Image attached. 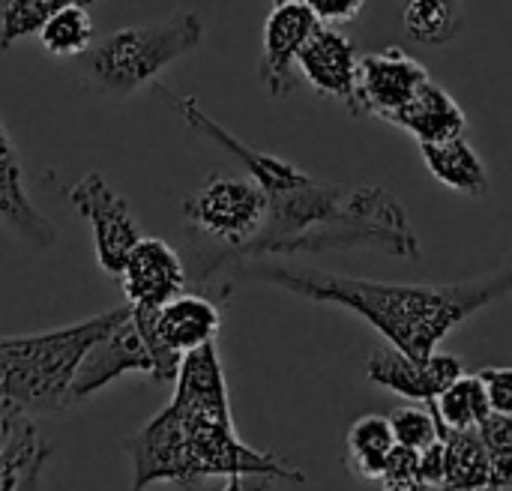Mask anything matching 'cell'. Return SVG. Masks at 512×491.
<instances>
[{
    "instance_id": "obj_18",
    "label": "cell",
    "mask_w": 512,
    "mask_h": 491,
    "mask_svg": "<svg viewBox=\"0 0 512 491\" xmlns=\"http://www.w3.org/2000/svg\"><path fill=\"white\" fill-rule=\"evenodd\" d=\"M429 408L438 426L450 432H474L492 414L483 378L468 372H462L453 384H447L441 396L429 402Z\"/></svg>"
},
{
    "instance_id": "obj_34",
    "label": "cell",
    "mask_w": 512,
    "mask_h": 491,
    "mask_svg": "<svg viewBox=\"0 0 512 491\" xmlns=\"http://www.w3.org/2000/svg\"><path fill=\"white\" fill-rule=\"evenodd\" d=\"M273 3H285V0H273Z\"/></svg>"
},
{
    "instance_id": "obj_25",
    "label": "cell",
    "mask_w": 512,
    "mask_h": 491,
    "mask_svg": "<svg viewBox=\"0 0 512 491\" xmlns=\"http://www.w3.org/2000/svg\"><path fill=\"white\" fill-rule=\"evenodd\" d=\"M390 426L396 435V444H405L417 453L429 450L441 438V426L432 414V408H399L390 414Z\"/></svg>"
},
{
    "instance_id": "obj_12",
    "label": "cell",
    "mask_w": 512,
    "mask_h": 491,
    "mask_svg": "<svg viewBox=\"0 0 512 491\" xmlns=\"http://www.w3.org/2000/svg\"><path fill=\"white\" fill-rule=\"evenodd\" d=\"M462 360L453 357V354H432L426 360H414L408 354H402L399 348L387 345V348H378L372 357H369V366H366V375L372 384L384 387V390H393L396 396H405L411 402H432L441 396V390L447 384H453L459 375H462Z\"/></svg>"
},
{
    "instance_id": "obj_23",
    "label": "cell",
    "mask_w": 512,
    "mask_h": 491,
    "mask_svg": "<svg viewBox=\"0 0 512 491\" xmlns=\"http://www.w3.org/2000/svg\"><path fill=\"white\" fill-rule=\"evenodd\" d=\"M477 435H480V441L489 453V465H492L489 491L512 489V417L489 414L477 426Z\"/></svg>"
},
{
    "instance_id": "obj_21",
    "label": "cell",
    "mask_w": 512,
    "mask_h": 491,
    "mask_svg": "<svg viewBox=\"0 0 512 491\" xmlns=\"http://www.w3.org/2000/svg\"><path fill=\"white\" fill-rule=\"evenodd\" d=\"M96 0H6L0 12V51H6L12 42L33 36L45 27L48 18L69 6H87Z\"/></svg>"
},
{
    "instance_id": "obj_8",
    "label": "cell",
    "mask_w": 512,
    "mask_h": 491,
    "mask_svg": "<svg viewBox=\"0 0 512 491\" xmlns=\"http://www.w3.org/2000/svg\"><path fill=\"white\" fill-rule=\"evenodd\" d=\"M429 81H432L429 69L414 54H408L405 48L369 51L357 63V108H354V117L369 114V117H378V120L387 123Z\"/></svg>"
},
{
    "instance_id": "obj_13",
    "label": "cell",
    "mask_w": 512,
    "mask_h": 491,
    "mask_svg": "<svg viewBox=\"0 0 512 491\" xmlns=\"http://www.w3.org/2000/svg\"><path fill=\"white\" fill-rule=\"evenodd\" d=\"M129 306L162 309L186 288V267L180 255L159 237H141L120 273Z\"/></svg>"
},
{
    "instance_id": "obj_1",
    "label": "cell",
    "mask_w": 512,
    "mask_h": 491,
    "mask_svg": "<svg viewBox=\"0 0 512 491\" xmlns=\"http://www.w3.org/2000/svg\"><path fill=\"white\" fill-rule=\"evenodd\" d=\"M126 453L132 459V491H147L156 483L192 486L207 477L306 483V474L276 453H261L240 441L216 342L183 357L174 399L126 441Z\"/></svg>"
},
{
    "instance_id": "obj_16",
    "label": "cell",
    "mask_w": 512,
    "mask_h": 491,
    "mask_svg": "<svg viewBox=\"0 0 512 491\" xmlns=\"http://www.w3.org/2000/svg\"><path fill=\"white\" fill-rule=\"evenodd\" d=\"M420 156L441 186L468 198H483L489 192V168L471 141H465V135L441 144H420Z\"/></svg>"
},
{
    "instance_id": "obj_22",
    "label": "cell",
    "mask_w": 512,
    "mask_h": 491,
    "mask_svg": "<svg viewBox=\"0 0 512 491\" xmlns=\"http://www.w3.org/2000/svg\"><path fill=\"white\" fill-rule=\"evenodd\" d=\"M36 36L48 54L78 57V54H87V48L96 36V27H93V18L84 6H69V9L57 12L54 18H48Z\"/></svg>"
},
{
    "instance_id": "obj_28",
    "label": "cell",
    "mask_w": 512,
    "mask_h": 491,
    "mask_svg": "<svg viewBox=\"0 0 512 491\" xmlns=\"http://www.w3.org/2000/svg\"><path fill=\"white\" fill-rule=\"evenodd\" d=\"M306 3L315 12V18L330 27H342V24L354 21L366 6V0H306Z\"/></svg>"
},
{
    "instance_id": "obj_10",
    "label": "cell",
    "mask_w": 512,
    "mask_h": 491,
    "mask_svg": "<svg viewBox=\"0 0 512 491\" xmlns=\"http://www.w3.org/2000/svg\"><path fill=\"white\" fill-rule=\"evenodd\" d=\"M129 372L153 375V357L132 321V309L120 324H114L102 339H96L81 357L75 381H72V402L78 405L90 399L93 393H99L102 387H108L111 381Z\"/></svg>"
},
{
    "instance_id": "obj_27",
    "label": "cell",
    "mask_w": 512,
    "mask_h": 491,
    "mask_svg": "<svg viewBox=\"0 0 512 491\" xmlns=\"http://www.w3.org/2000/svg\"><path fill=\"white\" fill-rule=\"evenodd\" d=\"M477 375L486 384L492 414L512 417V366H489V369H483Z\"/></svg>"
},
{
    "instance_id": "obj_4",
    "label": "cell",
    "mask_w": 512,
    "mask_h": 491,
    "mask_svg": "<svg viewBox=\"0 0 512 491\" xmlns=\"http://www.w3.org/2000/svg\"><path fill=\"white\" fill-rule=\"evenodd\" d=\"M126 315L129 303L69 327L0 336V405L21 414H60L75 405L72 381L81 357Z\"/></svg>"
},
{
    "instance_id": "obj_19",
    "label": "cell",
    "mask_w": 512,
    "mask_h": 491,
    "mask_svg": "<svg viewBox=\"0 0 512 491\" xmlns=\"http://www.w3.org/2000/svg\"><path fill=\"white\" fill-rule=\"evenodd\" d=\"M405 33L420 45H447L462 33V0H402Z\"/></svg>"
},
{
    "instance_id": "obj_15",
    "label": "cell",
    "mask_w": 512,
    "mask_h": 491,
    "mask_svg": "<svg viewBox=\"0 0 512 491\" xmlns=\"http://www.w3.org/2000/svg\"><path fill=\"white\" fill-rule=\"evenodd\" d=\"M0 222H6L15 234H21L36 249H51L57 240L51 222L27 198L21 162L3 126H0Z\"/></svg>"
},
{
    "instance_id": "obj_9",
    "label": "cell",
    "mask_w": 512,
    "mask_h": 491,
    "mask_svg": "<svg viewBox=\"0 0 512 491\" xmlns=\"http://www.w3.org/2000/svg\"><path fill=\"white\" fill-rule=\"evenodd\" d=\"M318 18L306 0L276 3L264 21L258 78L273 99H285L297 90V54L318 30Z\"/></svg>"
},
{
    "instance_id": "obj_5",
    "label": "cell",
    "mask_w": 512,
    "mask_h": 491,
    "mask_svg": "<svg viewBox=\"0 0 512 491\" xmlns=\"http://www.w3.org/2000/svg\"><path fill=\"white\" fill-rule=\"evenodd\" d=\"M204 39V24L192 9H177L159 21L123 27L87 51V72L108 93L126 96L195 51Z\"/></svg>"
},
{
    "instance_id": "obj_31",
    "label": "cell",
    "mask_w": 512,
    "mask_h": 491,
    "mask_svg": "<svg viewBox=\"0 0 512 491\" xmlns=\"http://www.w3.org/2000/svg\"><path fill=\"white\" fill-rule=\"evenodd\" d=\"M24 417H27V414H21V411H12V408L0 405V453L6 450V444H9V438H12V432L18 429V423H21Z\"/></svg>"
},
{
    "instance_id": "obj_6",
    "label": "cell",
    "mask_w": 512,
    "mask_h": 491,
    "mask_svg": "<svg viewBox=\"0 0 512 491\" xmlns=\"http://www.w3.org/2000/svg\"><path fill=\"white\" fill-rule=\"evenodd\" d=\"M183 216L210 240L240 249L261 234L267 222V195L252 177H210L183 201Z\"/></svg>"
},
{
    "instance_id": "obj_14",
    "label": "cell",
    "mask_w": 512,
    "mask_h": 491,
    "mask_svg": "<svg viewBox=\"0 0 512 491\" xmlns=\"http://www.w3.org/2000/svg\"><path fill=\"white\" fill-rule=\"evenodd\" d=\"M387 123L408 132L417 144H441V141L465 135V129H468V117H465L462 105L435 81H429Z\"/></svg>"
},
{
    "instance_id": "obj_17",
    "label": "cell",
    "mask_w": 512,
    "mask_h": 491,
    "mask_svg": "<svg viewBox=\"0 0 512 491\" xmlns=\"http://www.w3.org/2000/svg\"><path fill=\"white\" fill-rule=\"evenodd\" d=\"M444 441V483L441 491H489L492 465L489 453L474 432H450L441 429Z\"/></svg>"
},
{
    "instance_id": "obj_24",
    "label": "cell",
    "mask_w": 512,
    "mask_h": 491,
    "mask_svg": "<svg viewBox=\"0 0 512 491\" xmlns=\"http://www.w3.org/2000/svg\"><path fill=\"white\" fill-rule=\"evenodd\" d=\"M45 450V444L39 441L36 426L24 417L18 423V429L12 432L6 450L0 453V491H12L18 486V480L27 474V468L36 462V456Z\"/></svg>"
},
{
    "instance_id": "obj_2",
    "label": "cell",
    "mask_w": 512,
    "mask_h": 491,
    "mask_svg": "<svg viewBox=\"0 0 512 491\" xmlns=\"http://www.w3.org/2000/svg\"><path fill=\"white\" fill-rule=\"evenodd\" d=\"M252 279L276 285L312 303L342 306L369 321L393 348L414 360H426L438 345L486 306L512 294V261L477 279L444 285H408L336 276L303 267H255Z\"/></svg>"
},
{
    "instance_id": "obj_26",
    "label": "cell",
    "mask_w": 512,
    "mask_h": 491,
    "mask_svg": "<svg viewBox=\"0 0 512 491\" xmlns=\"http://www.w3.org/2000/svg\"><path fill=\"white\" fill-rule=\"evenodd\" d=\"M381 480L387 486H420V453L405 447V444H393V450L387 453Z\"/></svg>"
},
{
    "instance_id": "obj_32",
    "label": "cell",
    "mask_w": 512,
    "mask_h": 491,
    "mask_svg": "<svg viewBox=\"0 0 512 491\" xmlns=\"http://www.w3.org/2000/svg\"><path fill=\"white\" fill-rule=\"evenodd\" d=\"M264 489H267V486H255V489H246V486H243V477H234V480H231V483H228V486H225L222 491H264Z\"/></svg>"
},
{
    "instance_id": "obj_30",
    "label": "cell",
    "mask_w": 512,
    "mask_h": 491,
    "mask_svg": "<svg viewBox=\"0 0 512 491\" xmlns=\"http://www.w3.org/2000/svg\"><path fill=\"white\" fill-rule=\"evenodd\" d=\"M45 462H48V447L36 456V462L27 468V474L18 480V486L12 491H42V471H45Z\"/></svg>"
},
{
    "instance_id": "obj_3",
    "label": "cell",
    "mask_w": 512,
    "mask_h": 491,
    "mask_svg": "<svg viewBox=\"0 0 512 491\" xmlns=\"http://www.w3.org/2000/svg\"><path fill=\"white\" fill-rule=\"evenodd\" d=\"M348 249H378L396 258H420V234L405 207L381 186H336L309 171L288 189L267 195V222L255 240L231 255L213 258L210 276L225 261H255L273 255H321Z\"/></svg>"
},
{
    "instance_id": "obj_7",
    "label": "cell",
    "mask_w": 512,
    "mask_h": 491,
    "mask_svg": "<svg viewBox=\"0 0 512 491\" xmlns=\"http://www.w3.org/2000/svg\"><path fill=\"white\" fill-rule=\"evenodd\" d=\"M72 207L90 222L93 228V243H96V258L99 267L108 276H120L126 267L129 252L141 240L129 204L120 192L108 186V180L99 171H87L69 192Z\"/></svg>"
},
{
    "instance_id": "obj_29",
    "label": "cell",
    "mask_w": 512,
    "mask_h": 491,
    "mask_svg": "<svg viewBox=\"0 0 512 491\" xmlns=\"http://www.w3.org/2000/svg\"><path fill=\"white\" fill-rule=\"evenodd\" d=\"M420 483L423 489H441L444 483V441L438 438L429 450L420 453Z\"/></svg>"
},
{
    "instance_id": "obj_11",
    "label": "cell",
    "mask_w": 512,
    "mask_h": 491,
    "mask_svg": "<svg viewBox=\"0 0 512 491\" xmlns=\"http://www.w3.org/2000/svg\"><path fill=\"white\" fill-rule=\"evenodd\" d=\"M357 63L360 54L354 42L330 24H318V30L306 39L297 54L300 78L321 96L342 102L351 114L357 108Z\"/></svg>"
},
{
    "instance_id": "obj_33",
    "label": "cell",
    "mask_w": 512,
    "mask_h": 491,
    "mask_svg": "<svg viewBox=\"0 0 512 491\" xmlns=\"http://www.w3.org/2000/svg\"><path fill=\"white\" fill-rule=\"evenodd\" d=\"M384 491H423L420 486H387Z\"/></svg>"
},
{
    "instance_id": "obj_20",
    "label": "cell",
    "mask_w": 512,
    "mask_h": 491,
    "mask_svg": "<svg viewBox=\"0 0 512 491\" xmlns=\"http://www.w3.org/2000/svg\"><path fill=\"white\" fill-rule=\"evenodd\" d=\"M393 444H396V435H393L390 417H378V414L360 417L348 429V441H345L348 468L363 480H381V471Z\"/></svg>"
}]
</instances>
